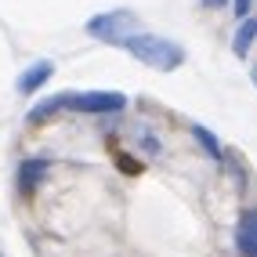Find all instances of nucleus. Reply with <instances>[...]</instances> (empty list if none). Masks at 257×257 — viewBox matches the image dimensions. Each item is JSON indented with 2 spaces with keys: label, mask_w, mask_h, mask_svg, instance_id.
Listing matches in <instances>:
<instances>
[{
  "label": "nucleus",
  "mask_w": 257,
  "mask_h": 257,
  "mask_svg": "<svg viewBox=\"0 0 257 257\" xmlns=\"http://www.w3.org/2000/svg\"><path fill=\"white\" fill-rule=\"evenodd\" d=\"M235 250L243 257H257V210H243L235 225Z\"/></svg>",
  "instance_id": "4"
},
{
  "label": "nucleus",
  "mask_w": 257,
  "mask_h": 257,
  "mask_svg": "<svg viewBox=\"0 0 257 257\" xmlns=\"http://www.w3.org/2000/svg\"><path fill=\"white\" fill-rule=\"evenodd\" d=\"M250 4H253V0H232V8H235V15H246V11H250Z\"/></svg>",
  "instance_id": "9"
},
{
  "label": "nucleus",
  "mask_w": 257,
  "mask_h": 257,
  "mask_svg": "<svg viewBox=\"0 0 257 257\" xmlns=\"http://www.w3.org/2000/svg\"><path fill=\"white\" fill-rule=\"evenodd\" d=\"M44 178H47V160H26V163L19 167V188H22L26 196H29Z\"/></svg>",
  "instance_id": "6"
},
{
  "label": "nucleus",
  "mask_w": 257,
  "mask_h": 257,
  "mask_svg": "<svg viewBox=\"0 0 257 257\" xmlns=\"http://www.w3.org/2000/svg\"><path fill=\"white\" fill-rule=\"evenodd\" d=\"M196 142H203V149H207L214 160H221V145H217V138H214L207 127H199V123H196Z\"/></svg>",
  "instance_id": "8"
},
{
  "label": "nucleus",
  "mask_w": 257,
  "mask_h": 257,
  "mask_svg": "<svg viewBox=\"0 0 257 257\" xmlns=\"http://www.w3.org/2000/svg\"><path fill=\"white\" fill-rule=\"evenodd\" d=\"M119 47H127L134 58L145 62L149 69H156V73H170L185 62V47L167 40V37H156V33H131Z\"/></svg>",
  "instance_id": "1"
},
{
  "label": "nucleus",
  "mask_w": 257,
  "mask_h": 257,
  "mask_svg": "<svg viewBox=\"0 0 257 257\" xmlns=\"http://www.w3.org/2000/svg\"><path fill=\"white\" fill-rule=\"evenodd\" d=\"M203 4H207V8H225L228 0H203Z\"/></svg>",
  "instance_id": "10"
},
{
  "label": "nucleus",
  "mask_w": 257,
  "mask_h": 257,
  "mask_svg": "<svg viewBox=\"0 0 257 257\" xmlns=\"http://www.w3.org/2000/svg\"><path fill=\"white\" fill-rule=\"evenodd\" d=\"M62 109L87 112V116H112L127 109V94L119 91H87V94H58Z\"/></svg>",
  "instance_id": "2"
},
{
  "label": "nucleus",
  "mask_w": 257,
  "mask_h": 257,
  "mask_svg": "<svg viewBox=\"0 0 257 257\" xmlns=\"http://www.w3.org/2000/svg\"><path fill=\"white\" fill-rule=\"evenodd\" d=\"M250 76H253V83H257V69H253V73H250Z\"/></svg>",
  "instance_id": "11"
},
{
  "label": "nucleus",
  "mask_w": 257,
  "mask_h": 257,
  "mask_svg": "<svg viewBox=\"0 0 257 257\" xmlns=\"http://www.w3.org/2000/svg\"><path fill=\"white\" fill-rule=\"evenodd\" d=\"M51 73H55V65H51V62H33L29 69L15 80V91H19V94H37L44 83L51 80Z\"/></svg>",
  "instance_id": "5"
},
{
  "label": "nucleus",
  "mask_w": 257,
  "mask_h": 257,
  "mask_svg": "<svg viewBox=\"0 0 257 257\" xmlns=\"http://www.w3.org/2000/svg\"><path fill=\"white\" fill-rule=\"evenodd\" d=\"M253 40H257V19H243V22H239V29H235L232 51H235L239 58H243L246 51H250V44H253Z\"/></svg>",
  "instance_id": "7"
},
{
  "label": "nucleus",
  "mask_w": 257,
  "mask_h": 257,
  "mask_svg": "<svg viewBox=\"0 0 257 257\" xmlns=\"http://www.w3.org/2000/svg\"><path fill=\"white\" fill-rule=\"evenodd\" d=\"M134 26V15L131 11H105V15H94V19L87 22V33L94 40H105V44H123L131 37V29Z\"/></svg>",
  "instance_id": "3"
}]
</instances>
